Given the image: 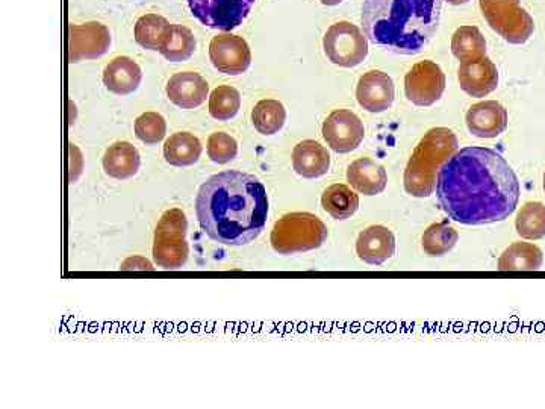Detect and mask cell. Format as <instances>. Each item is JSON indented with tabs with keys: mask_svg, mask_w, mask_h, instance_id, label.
<instances>
[{
	"mask_svg": "<svg viewBox=\"0 0 545 409\" xmlns=\"http://www.w3.org/2000/svg\"><path fill=\"white\" fill-rule=\"evenodd\" d=\"M208 94V82L199 73H176L167 84V96L176 107L182 108V110H193V108L200 107Z\"/></svg>",
	"mask_w": 545,
	"mask_h": 409,
	"instance_id": "obj_18",
	"label": "cell"
},
{
	"mask_svg": "<svg viewBox=\"0 0 545 409\" xmlns=\"http://www.w3.org/2000/svg\"><path fill=\"white\" fill-rule=\"evenodd\" d=\"M209 58L212 66L225 75H243L252 64V52L243 37L234 34H220L209 44Z\"/></svg>",
	"mask_w": 545,
	"mask_h": 409,
	"instance_id": "obj_11",
	"label": "cell"
},
{
	"mask_svg": "<svg viewBox=\"0 0 545 409\" xmlns=\"http://www.w3.org/2000/svg\"><path fill=\"white\" fill-rule=\"evenodd\" d=\"M544 263V253L532 243H514L502 253L499 270L502 272H535Z\"/></svg>",
	"mask_w": 545,
	"mask_h": 409,
	"instance_id": "obj_23",
	"label": "cell"
},
{
	"mask_svg": "<svg viewBox=\"0 0 545 409\" xmlns=\"http://www.w3.org/2000/svg\"><path fill=\"white\" fill-rule=\"evenodd\" d=\"M517 234L524 240H541L545 237V205L527 202L515 219Z\"/></svg>",
	"mask_w": 545,
	"mask_h": 409,
	"instance_id": "obj_29",
	"label": "cell"
},
{
	"mask_svg": "<svg viewBox=\"0 0 545 409\" xmlns=\"http://www.w3.org/2000/svg\"><path fill=\"white\" fill-rule=\"evenodd\" d=\"M456 150L458 138L449 128H433L424 134L406 166L403 178L406 193L414 197L433 194L441 167L455 155Z\"/></svg>",
	"mask_w": 545,
	"mask_h": 409,
	"instance_id": "obj_4",
	"label": "cell"
},
{
	"mask_svg": "<svg viewBox=\"0 0 545 409\" xmlns=\"http://www.w3.org/2000/svg\"><path fill=\"white\" fill-rule=\"evenodd\" d=\"M111 46V34L105 25L88 22L84 25H70L69 61L72 64L82 60H96L106 54Z\"/></svg>",
	"mask_w": 545,
	"mask_h": 409,
	"instance_id": "obj_13",
	"label": "cell"
},
{
	"mask_svg": "<svg viewBox=\"0 0 545 409\" xmlns=\"http://www.w3.org/2000/svg\"><path fill=\"white\" fill-rule=\"evenodd\" d=\"M459 84L471 97H486L499 87V70L489 58L465 61L459 66Z\"/></svg>",
	"mask_w": 545,
	"mask_h": 409,
	"instance_id": "obj_17",
	"label": "cell"
},
{
	"mask_svg": "<svg viewBox=\"0 0 545 409\" xmlns=\"http://www.w3.org/2000/svg\"><path fill=\"white\" fill-rule=\"evenodd\" d=\"M452 52L459 61L486 57V41L477 26H461L452 37Z\"/></svg>",
	"mask_w": 545,
	"mask_h": 409,
	"instance_id": "obj_27",
	"label": "cell"
},
{
	"mask_svg": "<svg viewBox=\"0 0 545 409\" xmlns=\"http://www.w3.org/2000/svg\"><path fill=\"white\" fill-rule=\"evenodd\" d=\"M143 72L129 57L114 58L103 72V84L117 96H128L140 87Z\"/></svg>",
	"mask_w": 545,
	"mask_h": 409,
	"instance_id": "obj_21",
	"label": "cell"
},
{
	"mask_svg": "<svg viewBox=\"0 0 545 409\" xmlns=\"http://www.w3.org/2000/svg\"><path fill=\"white\" fill-rule=\"evenodd\" d=\"M364 137V123L352 111L337 110L324 120L323 138L334 152H352L361 146Z\"/></svg>",
	"mask_w": 545,
	"mask_h": 409,
	"instance_id": "obj_12",
	"label": "cell"
},
{
	"mask_svg": "<svg viewBox=\"0 0 545 409\" xmlns=\"http://www.w3.org/2000/svg\"><path fill=\"white\" fill-rule=\"evenodd\" d=\"M465 122L476 137L496 138L508 128V111L497 100H485L468 110Z\"/></svg>",
	"mask_w": 545,
	"mask_h": 409,
	"instance_id": "obj_15",
	"label": "cell"
},
{
	"mask_svg": "<svg viewBox=\"0 0 545 409\" xmlns=\"http://www.w3.org/2000/svg\"><path fill=\"white\" fill-rule=\"evenodd\" d=\"M446 2L450 5H464L470 2V0H446Z\"/></svg>",
	"mask_w": 545,
	"mask_h": 409,
	"instance_id": "obj_36",
	"label": "cell"
},
{
	"mask_svg": "<svg viewBox=\"0 0 545 409\" xmlns=\"http://www.w3.org/2000/svg\"><path fill=\"white\" fill-rule=\"evenodd\" d=\"M323 47L329 61L344 69L359 66L368 55L367 37L350 22H338L327 29Z\"/></svg>",
	"mask_w": 545,
	"mask_h": 409,
	"instance_id": "obj_8",
	"label": "cell"
},
{
	"mask_svg": "<svg viewBox=\"0 0 545 409\" xmlns=\"http://www.w3.org/2000/svg\"><path fill=\"white\" fill-rule=\"evenodd\" d=\"M326 240V225L311 213L287 214L275 223L270 235L271 247L281 255L318 249Z\"/></svg>",
	"mask_w": 545,
	"mask_h": 409,
	"instance_id": "obj_5",
	"label": "cell"
},
{
	"mask_svg": "<svg viewBox=\"0 0 545 409\" xmlns=\"http://www.w3.org/2000/svg\"><path fill=\"white\" fill-rule=\"evenodd\" d=\"M324 211L335 220H347L358 211L359 196L343 184H334L321 196Z\"/></svg>",
	"mask_w": 545,
	"mask_h": 409,
	"instance_id": "obj_25",
	"label": "cell"
},
{
	"mask_svg": "<svg viewBox=\"0 0 545 409\" xmlns=\"http://www.w3.org/2000/svg\"><path fill=\"white\" fill-rule=\"evenodd\" d=\"M187 216L179 208L162 214L153 238V260L162 270H178L187 263Z\"/></svg>",
	"mask_w": 545,
	"mask_h": 409,
	"instance_id": "obj_6",
	"label": "cell"
},
{
	"mask_svg": "<svg viewBox=\"0 0 545 409\" xmlns=\"http://www.w3.org/2000/svg\"><path fill=\"white\" fill-rule=\"evenodd\" d=\"M459 235L455 228L447 223H433L424 231L421 244L429 257H443L458 243Z\"/></svg>",
	"mask_w": 545,
	"mask_h": 409,
	"instance_id": "obj_30",
	"label": "cell"
},
{
	"mask_svg": "<svg viewBox=\"0 0 545 409\" xmlns=\"http://www.w3.org/2000/svg\"><path fill=\"white\" fill-rule=\"evenodd\" d=\"M521 0H480L488 25L511 44H524L535 31V22L520 5Z\"/></svg>",
	"mask_w": 545,
	"mask_h": 409,
	"instance_id": "obj_7",
	"label": "cell"
},
{
	"mask_svg": "<svg viewBox=\"0 0 545 409\" xmlns=\"http://www.w3.org/2000/svg\"><path fill=\"white\" fill-rule=\"evenodd\" d=\"M206 150H208V157L211 158V161L217 164H226L237 158L238 144L235 138L226 132H214L209 135Z\"/></svg>",
	"mask_w": 545,
	"mask_h": 409,
	"instance_id": "obj_34",
	"label": "cell"
},
{
	"mask_svg": "<svg viewBox=\"0 0 545 409\" xmlns=\"http://www.w3.org/2000/svg\"><path fill=\"white\" fill-rule=\"evenodd\" d=\"M444 90L446 75L433 61H420L406 75V97L417 107H432L443 97Z\"/></svg>",
	"mask_w": 545,
	"mask_h": 409,
	"instance_id": "obj_10",
	"label": "cell"
},
{
	"mask_svg": "<svg viewBox=\"0 0 545 409\" xmlns=\"http://www.w3.org/2000/svg\"><path fill=\"white\" fill-rule=\"evenodd\" d=\"M196 216L211 240L225 246H244L258 238L267 223V190L247 173H218L200 187Z\"/></svg>",
	"mask_w": 545,
	"mask_h": 409,
	"instance_id": "obj_2",
	"label": "cell"
},
{
	"mask_svg": "<svg viewBox=\"0 0 545 409\" xmlns=\"http://www.w3.org/2000/svg\"><path fill=\"white\" fill-rule=\"evenodd\" d=\"M285 120H287V110L279 100H261L252 111L253 126L262 135L278 134L284 128Z\"/></svg>",
	"mask_w": 545,
	"mask_h": 409,
	"instance_id": "obj_28",
	"label": "cell"
},
{
	"mask_svg": "<svg viewBox=\"0 0 545 409\" xmlns=\"http://www.w3.org/2000/svg\"><path fill=\"white\" fill-rule=\"evenodd\" d=\"M172 23L158 14H146L135 25V40L144 49L158 50Z\"/></svg>",
	"mask_w": 545,
	"mask_h": 409,
	"instance_id": "obj_31",
	"label": "cell"
},
{
	"mask_svg": "<svg viewBox=\"0 0 545 409\" xmlns=\"http://www.w3.org/2000/svg\"><path fill=\"white\" fill-rule=\"evenodd\" d=\"M359 260L370 266L387 263L396 253V237L387 226L373 225L364 229L356 241Z\"/></svg>",
	"mask_w": 545,
	"mask_h": 409,
	"instance_id": "obj_16",
	"label": "cell"
},
{
	"mask_svg": "<svg viewBox=\"0 0 545 409\" xmlns=\"http://www.w3.org/2000/svg\"><path fill=\"white\" fill-rule=\"evenodd\" d=\"M396 96L394 82L388 73L371 70L359 79L356 87L358 104L368 113H384L391 108Z\"/></svg>",
	"mask_w": 545,
	"mask_h": 409,
	"instance_id": "obj_14",
	"label": "cell"
},
{
	"mask_svg": "<svg viewBox=\"0 0 545 409\" xmlns=\"http://www.w3.org/2000/svg\"><path fill=\"white\" fill-rule=\"evenodd\" d=\"M293 167L302 178H321L331 169V155L317 141L305 140L294 147Z\"/></svg>",
	"mask_w": 545,
	"mask_h": 409,
	"instance_id": "obj_20",
	"label": "cell"
},
{
	"mask_svg": "<svg viewBox=\"0 0 545 409\" xmlns=\"http://www.w3.org/2000/svg\"><path fill=\"white\" fill-rule=\"evenodd\" d=\"M240 107V91L231 85L217 87L209 96V114L220 122L234 119L240 111Z\"/></svg>",
	"mask_w": 545,
	"mask_h": 409,
	"instance_id": "obj_32",
	"label": "cell"
},
{
	"mask_svg": "<svg viewBox=\"0 0 545 409\" xmlns=\"http://www.w3.org/2000/svg\"><path fill=\"white\" fill-rule=\"evenodd\" d=\"M436 197L461 225L503 222L517 210L521 188L512 167L496 150L464 147L441 167Z\"/></svg>",
	"mask_w": 545,
	"mask_h": 409,
	"instance_id": "obj_1",
	"label": "cell"
},
{
	"mask_svg": "<svg viewBox=\"0 0 545 409\" xmlns=\"http://www.w3.org/2000/svg\"><path fill=\"white\" fill-rule=\"evenodd\" d=\"M542 187H544V191H545V173H544V178H542Z\"/></svg>",
	"mask_w": 545,
	"mask_h": 409,
	"instance_id": "obj_37",
	"label": "cell"
},
{
	"mask_svg": "<svg viewBox=\"0 0 545 409\" xmlns=\"http://www.w3.org/2000/svg\"><path fill=\"white\" fill-rule=\"evenodd\" d=\"M347 181L358 193L376 196L387 188V170L371 158H359L347 169Z\"/></svg>",
	"mask_w": 545,
	"mask_h": 409,
	"instance_id": "obj_19",
	"label": "cell"
},
{
	"mask_svg": "<svg viewBox=\"0 0 545 409\" xmlns=\"http://www.w3.org/2000/svg\"><path fill=\"white\" fill-rule=\"evenodd\" d=\"M141 158L137 147L128 141H117L109 146L103 157L105 173L114 179H128L137 175Z\"/></svg>",
	"mask_w": 545,
	"mask_h": 409,
	"instance_id": "obj_22",
	"label": "cell"
},
{
	"mask_svg": "<svg viewBox=\"0 0 545 409\" xmlns=\"http://www.w3.org/2000/svg\"><path fill=\"white\" fill-rule=\"evenodd\" d=\"M202 144L190 132H176L164 144V158L170 166L190 167L199 161Z\"/></svg>",
	"mask_w": 545,
	"mask_h": 409,
	"instance_id": "obj_24",
	"label": "cell"
},
{
	"mask_svg": "<svg viewBox=\"0 0 545 409\" xmlns=\"http://www.w3.org/2000/svg\"><path fill=\"white\" fill-rule=\"evenodd\" d=\"M193 16L203 25L231 32L249 16L255 0H187Z\"/></svg>",
	"mask_w": 545,
	"mask_h": 409,
	"instance_id": "obj_9",
	"label": "cell"
},
{
	"mask_svg": "<svg viewBox=\"0 0 545 409\" xmlns=\"http://www.w3.org/2000/svg\"><path fill=\"white\" fill-rule=\"evenodd\" d=\"M167 132V123L158 113H144L135 120V135L144 144H158L164 140Z\"/></svg>",
	"mask_w": 545,
	"mask_h": 409,
	"instance_id": "obj_33",
	"label": "cell"
},
{
	"mask_svg": "<svg viewBox=\"0 0 545 409\" xmlns=\"http://www.w3.org/2000/svg\"><path fill=\"white\" fill-rule=\"evenodd\" d=\"M320 2L326 7H335V5H340L343 0H320Z\"/></svg>",
	"mask_w": 545,
	"mask_h": 409,
	"instance_id": "obj_35",
	"label": "cell"
},
{
	"mask_svg": "<svg viewBox=\"0 0 545 409\" xmlns=\"http://www.w3.org/2000/svg\"><path fill=\"white\" fill-rule=\"evenodd\" d=\"M196 50V38L190 29L182 25H170L159 52L172 63L190 60Z\"/></svg>",
	"mask_w": 545,
	"mask_h": 409,
	"instance_id": "obj_26",
	"label": "cell"
},
{
	"mask_svg": "<svg viewBox=\"0 0 545 409\" xmlns=\"http://www.w3.org/2000/svg\"><path fill=\"white\" fill-rule=\"evenodd\" d=\"M443 0H364L368 40L402 55L420 54L438 31Z\"/></svg>",
	"mask_w": 545,
	"mask_h": 409,
	"instance_id": "obj_3",
	"label": "cell"
}]
</instances>
